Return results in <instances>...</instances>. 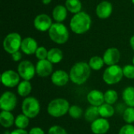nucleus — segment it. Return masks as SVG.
<instances>
[{
    "instance_id": "nucleus-2",
    "label": "nucleus",
    "mask_w": 134,
    "mask_h": 134,
    "mask_svg": "<svg viewBox=\"0 0 134 134\" xmlns=\"http://www.w3.org/2000/svg\"><path fill=\"white\" fill-rule=\"evenodd\" d=\"M91 16L86 12L81 11L74 14L70 20V28L76 35H82L89 31L91 27Z\"/></svg>"
},
{
    "instance_id": "nucleus-6",
    "label": "nucleus",
    "mask_w": 134,
    "mask_h": 134,
    "mask_svg": "<svg viewBox=\"0 0 134 134\" xmlns=\"http://www.w3.org/2000/svg\"><path fill=\"white\" fill-rule=\"evenodd\" d=\"M122 68L119 65H111L108 66L103 73V80L108 85H115L119 83L123 78Z\"/></svg>"
},
{
    "instance_id": "nucleus-16",
    "label": "nucleus",
    "mask_w": 134,
    "mask_h": 134,
    "mask_svg": "<svg viewBox=\"0 0 134 134\" xmlns=\"http://www.w3.org/2000/svg\"><path fill=\"white\" fill-rule=\"evenodd\" d=\"M70 80L69 74L64 70H57L51 75V82L56 86H64Z\"/></svg>"
},
{
    "instance_id": "nucleus-27",
    "label": "nucleus",
    "mask_w": 134,
    "mask_h": 134,
    "mask_svg": "<svg viewBox=\"0 0 134 134\" xmlns=\"http://www.w3.org/2000/svg\"><path fill=\"white\" fill-rule=\"evenodd\" d=\"M88 64H89L90 68L92 70H94V71L100 70L104 67V65L105 64L103 57H99V56H93V57H92L90 59Z\"/></svg>"
},
{
    "instance_id": "nucleus-13",
    "label": "nucleus",
    "mask_w": 134,
    "mask_h": 134,
    "mask_svg": "<svg viewBox=\"0 0 134 134\" xmlns=\"http://www.w3.org/2000/svg\"><path fill=\"white\" fill-rule=\"evenodd\" d=\"M36 74L42 78H46L51 75L53 72V64L47 59L38 60L35 65Z\"/></svg>"
},
{
    "instance_id": "nucleus-24",
    "label": "nucleus",
    "mask_w": 134,
    "mask_h": 134,
    "mask_svg": "<svg viewBox=\"0 0 134 134\" xmlns=\"http://www.w3.org/2000/svg\"><path fill=\"white\" fill-rule=\"evenodd\" d=\"M68 12L76 14L82 11V4L80 0H66L64 5Z\"/></svg>"
},
{
    "instance_id": "nucleus-34",
    "label": "nucleus",
    "mask_w": 134,
    "mask_h": 134,
    "mask_svg": "<svg viewBox=\"0 0 134 134\" xmlns=\"http://www.w3.org/2000/svg\"><path fill=\"white\" fill-rule=\"evenodd\" d=\"M47 134H68V132L66 131V130L64 128H63L60 126H51L49 130H48V133Z\"/></svg>"
},
{
    "instance_id": "nucleus-22",
    "label": "nucleus",
    "mask_w": 134,
    "mask_h": 134,
    "mask_svg": "<svg viewBox=\"0 0 134 134\" xmlns=\"http://www.w3.org/2000/svg\"><path fill=\"white\" fill-rule=\"evenodd\" d=\"M122 97L124 103L128 107L134 108V87L128 86L124 89L122 93Z\"/></svg>"
},
{
    "instance_id": "nucleus-10",
    "label": "nucleus",
    "mask_w": 134,
    "mask_h": 134,
    "mask_svg": "<svg viewBox=\"0 0 134 134\" xmlns=\"http://www.w3.org/2000/svg\"><path fill=\"white\" fill-rule=\"evenodd\" d=\"M20 76L17 71L13 70H6L1 75V81L4 86L7 88H13L19 85Z\"/></svg>"
},
{
    "instance_id": "nucleus-39",
    "label": "nucleus",
    "mask_w": 134,
    "mask_h": 134,
    "mask_svg": "<svg viewBox=\"0 0 134 134\" xmlns=\"http://www.w3.org/2000/svg\"><path fill=\"white\" fill-rule=\"evenodd\" d=\"M130 45L131 48L134 50V35H133L130 39Z\"/></svg>"
},
{
    "instance_id": "nucleus-9",
    "label": "nucleus",
    "mask_w": 134,
    "mask_h": 134,
    "mask_svg": "<svg viewBox=\"0 0 134 134\" xmlns=\"http://www.w3.org/2000/svg\"><path fill=\"white\" fill-rule=\"evenodd\" d=\"M16 104L17 98L13 93L5 91L2 94L0 98V108L2 111H12L16 108Z\"/></svg>"
},
{
    "instance_id": "nucleus-8",
    "label": "nucleus",
    "mask_w": 134,
    "mask_h": 134,
    "mask_svg": "<svg viewBox=\"0 0 134 134\" xmlns=\"http://www.w3.org/2000/svg\"><path fill=\"white\" fill-rule=\"evenodd\" d=\"M17 72L23 80L30 81L36 74L35 66L30 60H22L17 66Z\"/></svg>"
},
{
    "instance_id": "nucleus-38",
    "label": "nucleus",
    "mask_w": 134,
    "mask_h": 134,
    "mask_svg": "<svg viewBox=\"0 0 134 134\" xmlns=\"http://www.w3.org/2000/svg\"><path fill=\"white\" fill-rule=\"evenodd\" d=\"M9 134H28V132H27L25 130H22V129H16L14 130H13Z\"/></svg>"
},
{
    "instance_id": "nucleus-4",
    "label": "nucleus",
    "mask_w": 134,
    "mask_h": 134,
    "mask_svg": "<svg viewBox=\"0 0 134 134\" xmlns=\"http://www.w3.org/2000/svg\"><path fill=\"white\" fill-rule=\"evenodd\" d=\"M70 107V104L66 99L56 98L48 104L47 112L53 118H60L68 113Z\"/></svg>"
},
{
    "instance_id": "nucleus-36",
    "label": "nucleus",
    "mask_w": 134,
    "mask_h": 134,
    "mask_svg": "<svg viewBox=\"0 0 134 134\" xmlns=\"http://www.w3.org/2000/svg\"><path fill=\"white\" fill-rule=\"evenodd\" d=\"M11 57H12V60L15 62H18L21 60L22 58V53L19 51H16L15 53H13V54H11Z\"/></svg>"
},
{
    "instance_id": "nucleus-11",
    "label": "nucleus",
    "mask_w": 134,
    "mask_h": 134,
    "mask_svg": "<svg viewBox=\"0 0 134 134\" xmlns=\"http://www.w3.org/2000/svg\"><path fill=\"white\" fill-rule=\"evenodd\" d=\"M53 21L50 16L46 13H41L35 16L34 19V27L36 30L45 32L48 31L53 25Z\"/></svg>"
},
{
    "instance_id": "nucleus-5",
    "label": "nucleus",
    "mask_w": 134,
    "mask_h": 134,
    "mask_svg": "<svg viewBox=\"0 0 134 134\" xmlns=\"http://www.w3.org/2000/svg\"><path fill=\"white\" fill-rule=\"evenodd\" d=\"M41 106L38 99L34 97H27L22 102L21 111L29 119H34L37 117L40 112Z\"/></svg>"
},
{
    "instance_id": "nucleus-32",
    "label": "nucleus",
    "mask_w": 134,
    "mask_h": 134,
    "mask_svg": "<svg viewBox=\"0 0 134 134\" xmlns=\"http://www.w3.org/2000/svg\"><path fill=\"white\" fill-rule=\"evenodd\" d=\"M123 75L128 79H134V65L126 64L122 68Z\"/></svg>"
},
{
    "instance_id": "nucleus-30",
    "label": "nucleus",
    "mask_w": 134,
    "mask_h": 134,
    "mask_svg": "<svg viewBox=\"0 0 134 134\" xmlns=\"http://www.w3.org/2000/svg\"><path fill=\"white\" fill-rule=\"evenodd\" d=\"M123 120L126 122V124H133L134 123V108L128 107L124 110L122 115Z\"/></svg>"
},
{
    "instance_id": "nucleus-26",
    "label": "nucleus",
    "mask_w": 134,
    "mask_h": 134,
    "mask_svg": "<svg viewBox=\"0 0 134 134\" xmlns=\"http://www.w3.org/2000/svg\"><path fill=\"white\" fill-rule=\"evenodd\" d=\"M98 110L100 116L104 119L111 118L115 114V108H113V106L107 103H104L100 107H98Z\"/></svg>"
},
{
    "instance_id": "nucleus-35",
    "label": "nucleus",
    "mask_w": 134,
    "mask_h": 134,
    "mask_svg": "<svg viewBox=\"0 0 134 134\" xmlns=\"http://www.w3.org/2000/svg\"><path fill=\"white\" fill-rule=\"evenodd\" d=\"M119 134H134V126L133 124H126L119 130Z\"/></svg>"
},
{
    "instance_id": "nucleus-33",
    "label": "nucleus",
    "mask_w": 134,
    "mask_h": 134,
    "mask_svg": "<svg viewBox=\"0 0 134 134\" xmlns=\"http://www.w3.org/2000/svg\"><path fill=\"white\" fill-rule=\"evenodd\" d=\"M35 55L36 58L38 60H46V59H47L48 50L44 46H38V48L37 49Z\"/></svg>"
},
{
    "instance_id": "nucleus-1",
    "label": "nucleus",
    "mask_w": 134,
    "mask_h": 134,
    "mask_svg": "<svg viewBox=\"0 0 134 134\" xmlns=\"http://www.w3.org/2000/svg\"><path fill=\"white\" fill-rule=\"evenodd\" d=\"M91 74V68L88 63L80 61L75 63L71 68L70 80L75 85L80 86L86 82Z\"/></svg>"
},
{
    "instance_id": "nucleus-23",
    "label": "nucleus",
    "mask_w": 134,
    "mask_h": 134,
    "mask_svg": "<svg viewBox=\"0 0 134 134\" xmlns=\"http://www.w3.org/2000/svg\"><path fill=\"white\" fill-rule=\"evenodd\" d=\"M32 86L30 81L23 80L17 86V93L22 97H27L31 93Z\"/></svg>"
},
{
    "instance_id": "nucleus-25",
    "label": "nucleus",
    "mask_w": 134,
    "mask_h": 134,
    "mask_svg": "<svg viewBox=\"0 0 134 134\" xmlns=\"http://www.w3.org/2000/svg\"><path fill=\"white\" fill-rule=\"evenodd\" d=\"M99 116H100V114H99L98 107H95L92 105H90V107L86 108L85 114H84V118L86 121L89 122H93V121L97 119Z\"/></svg>"
},
{
    "instance_id": "nucleus-37",
    "label": "nucleus",
    "mask_w": 134,
    "mask_h": 134,
    "mask_svg": "<svg viewBox=\"0 0 134 134\" xmlns=\"http://www.w3.org/2000/svg\"><path fill=\"white\" fill-rule=\"evenodd\" d=\"M28 134H45V132L40 127H33L30 130Z\"/></svg>"
},
{
    "instance_id": "nucleus-28",
    "label": "nucleus",
    "mask_w": 134,
    "mask_h": 134,
    "mask_svg": "<svg viewBox=\"0 0 134 134\" xmlns=\"http://www.w3.org/2000/svg\"><path fill=\"white\" fill-rule=\"evenodd\" d=\"M29 118L27 117L25 115L22 114H19L16 118H15V122L14 125L16 126V127L17 129H22V130H25L28 125H29Z\"/></svg>"
},
{
    "instance_id": "nucleus-19",
    "label": "nucleus",
    "mask_w": 134,
    "mask_h": 134,
    "mask_svg": "<svg viewBox=\"0 0 134 134\" xmlns=\"http://www.w3.org/2000/svg\"><path fill=\"white\" fill-rule=\"evenodd\" d=\"M68 9L65 5H56L52 12V16L53 20L57 23H62L64 21L68 16Z\"/></svg>"
},
{
    "instance_id": "nucleus-42",
    "label": "nucleus",
    "mask_w": 134,
    "mask_h": 134,
    "mask_svg": "<svg viewBox=\"0 0 134 134\" xmlns=\"http://www.w3.org/2000/svg\"><path fill=\"white\" fill-rule=\"evenodd\" d=\"M131 1H132V3L134 5V0H131Z\"/></svg>"
},
{
    "instance_id": "nucleus-14",
    "label": "nucleus",
    "mask_w": 134,
    "mask_h": 134,
    "mask_svg": "<svg viewBox=\"0 0 134 134\" xmlns=\"http://www.w3.org/2000/svg\"><path fill=\"white\" fill-rule=\"evenodd\" d=\"M90 129L93 133L105 134L108 132L110 129V123L108 119L100 117L91 122Z\"/></svg>"
},
{
    "instance_id": "nucleus-31",
    "label": "nucleus",
    "mask_w": 134,
    "mask_h": 134,
    "mask_svg": "<svg viewBox=\"0 0 134 134\" xmlns=\"http://www.w3.org/2000/svg\"><path fill=\"white\" fill-rule=\"evenodd\" d=\"M68 114L70 117H71L74 119H80L83 114V110L81 107L78 105H71L69 108Z\"/></svg>"
},
{
    "instance_id": "nucleus-3",
    "label": "nucleus",
    "mask_w": 134,
    "mask_h": 134,
    "mask_svg": "<svg viewBox=\"0 0 134 134\" xmlns=\"http://www.w3.org/2000/svg\"><path fill=\"white\" fill-rule=\"evenodd\" d=\"M49 38L55 43L62 45L69 39V31L63 23H53L48 31Z\"/></svg>"
},
{
    "instance_id": "nucleus-15",
    "label": "nucleus",
    "mask_w": 134,
    "mask_h": 134,
    "mask_svg": "<svg viewBox=\"0 0 134 134\" xmlns=\"http://www.w3.org/2000/svg\"><path fill=\"white\" fill-rule=\"evenodd\" d=\"M113 12V5L108 1L100 2L96 8V14L101 20L108 19L111 16Z\"/></svg>"
},
{
    "instance_id": "nucleus-18",
    "label": "nucleus",
    "mask_w": 134,
    "mask_h": 134,
    "mask_svg": "<svg viewBox=\"0 0 134 134\" xmlns=\"http://www.w3.org/2000/svg\"><path fill=\"white\" fill-rule=\"evenodd\" d=\"M86 99L90 105L100 107L104 103V93L98 90H93L89 92L86 96Z\"/></svg>"
},
{
    "instance_id": "nucleus-7",
    "label": "nucleus",
    "mask_w": 134,
    "mask_h": 134,
    "mask_svg": "<svg viewBox=\"0 0 134 134\" xmlns=\"http://www.w3.org/2000/svg\"><path fill=\"white\" fill-rule=\"evenodd\" d=\"M22 40L20 35L17 32H11L8 34L4 38L2 43L4 50L9 54L19 51L21 47Z\"/></svg>"
},
{
    "instance_id": "nucleus-12",
    "label": "nucleus",
    "mask_w": 134,
    "mask_h": 134,
    "mask_svg": "<svg viewBox=\"0 0 134 134\" xmlns=\"http://www.w3.org/2000/svg\"><path fill=\"white\" fill-rule=\"evenodd\" d=\"M121 58V53L119 49L115 47H110L105 50L103 55L104 64L108 66L118 64Z\"/></svg>"
},
{
    "instance_id": "nucleus-29",
    "label": "nucleus",
    "mask_w": 134,
    "mask_h": 134,
    "mask_svg": "<svg viewBox=\"0 0 134 134\" xmlns=\"http://www.w3.org/2000/svg\"><path fill=\"white\" fill-rule=\"evenodd\" d=\"M119 94L115 90H108L104 93V103L113 105L117 102Z\"/></svg>"
},
{
    "instance_id": "nucleus-20",
    "label": "nucleus",
    "mask_w": 134,
    "mask_h": 134,
    "mask_svg": "<svg viewBox=\"0 0 134 134\" xmlns=\"http://www.w3.org/2000/svg\"><path fill=\"white\" fill-rule=\"evenodd\" d=\"M15 122V118L11 111H2L0 112V124L4 128L11 127Z\"/></svg>"
},
{
    "instance_id": "nucleus-40",
    "label": "nucleus",
    "mask_w": 134,
    "mask_h": 134,
    "mask_svg": "<svg viewBox=\"0 0 134 134\" xmlns=\"http://www.w3.org/2000/svg\"><path fill=\"white\" fill-rule=\"evenodd\" d=\"M51 2H52V0H42V2L44 5H49Z\"/></svg>"
},
{
    "instance_id": "nucleus-41",
    "label": "nucleus",
    "mask_w": 134,
    "mask_h": 134,
    "mask_svg": "<svg viewBox=\"0 0 134 134\" xmlns=\"http://www.w3.org/2000/svg\"><path fill=\"white\" fill-rule=\"evenodd\" d=\"M133 64L134 65V56H133Z\"/></svg>"
},
{
    "instance_id": "nucleus-17",
    "label": "nucleus",
    "mask_w": 134,
    "mask_h": 134,
    "mask_svg": "<svg viewBox=\"0 0 134 134\" xmlns=\"http://www.w3.org/2000/svg\"><path fill=\"white\" fill-rule=\"evenodd\" d=\"M38 48V42L34 38L26 37L22 40L20 49L26 55L35 54Z\"/></svg>"
},
{
    "instance_id": "nucleus-21",
    "label": "nucleus",
    "mask_w": 134,
    "mask_h": 134,
    "mask_svg": "<svg viewBox=\"0 0 134 134\" xmlns=\"http://www.w3.org/2000/svg\"><path fill=\"white\" fill-rule=\"evenodd\" d=\"M64 54L61 49L59 48L54 47L48 50V56L47 60L50 61L53 64H59L63 60Z\"/></svg>"
}]
</instances>
